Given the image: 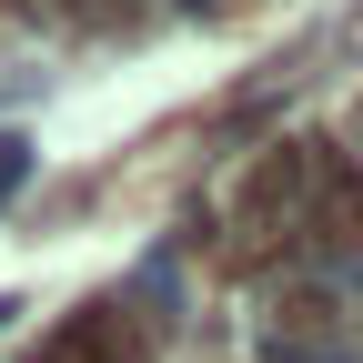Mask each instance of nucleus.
<instances>
[{
	"instance_id": "nucleus-1",
	"label": "nucleus",
	"mask_w": 363,
	"mask_h": 363,
	"mask_svg": "<svg viewBox=\"0 0 363 363\" xmlns=\"http://www.w3.org/2000/svg\"><path fill=\"white\" fill-rule=\"evenodd\" d=\"M61 343H71V353H51V363H142V343H131V333L111 323V313H91V323H71Z\"/></svg>"
}]
</instances>
